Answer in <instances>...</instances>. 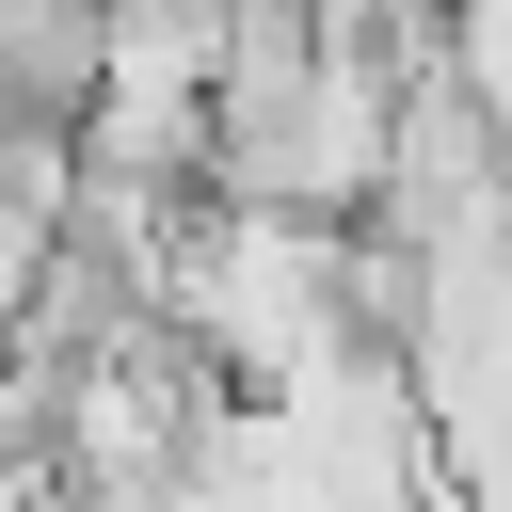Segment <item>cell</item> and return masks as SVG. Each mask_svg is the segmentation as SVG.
Segmentation results:
<instances>
[{
  "instance_id": "7a4b0ae2",
  "label": "cell",
  "mask_w": 512,
  "mask_h": 512,
  "mask_svg": "<svg viewBox=\"0 0 512 512\" xmlns=\"http://www.w3.org/2000/svg\"><path fill=\"white\" fill-rule=\"evenodd\" d=\"M112 0H0V128H96Z\"/></svg>"
},
{
  "instance_id": "6da1fadb",
  "label": "cell",
  "mask_w": 512,
  "mask_h": 512,
  "mask_svg": "<svg viewBox=\"0 0 512 512\" xmlns=\"http://www.w3.org/2000/svg\"><path fill=\"white\" fill-rule=\"evenodd\" d=\"M160 304L208 336V368H224L240 400H272V384H304L320 352H352V304H336V224H304V208H240V192H208V208L176 224Z\"/></svg>"
}]
</instances>
